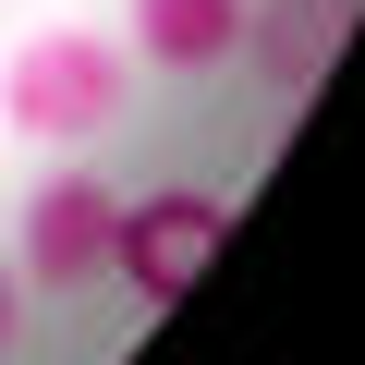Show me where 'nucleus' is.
Segmentation results:
<instances>
[{"mask_svg": "<svg viewBox=\"0 0 365 365\" xmlns=\"http://www.w3.org/2000/svg\"><path fill=\"white\" fill-rule=\"evenodd\" d=\"M134 98V49L122 37H86V25H49L13 49V86H0V110H13L25 146H98Z\"/></svg>", "mask_w": 365, "mask_h": 365, "instance_id": "obj_1", "label": "nucleus"}, {"mask_svg": "<svg viewBox=\"0 0 365 365\" xmlns=\"http://www.w3.org/2000/svg\"><path fill=\"white\" fill-rule=\"evenodd\" d=\"M220 232H232V207L195 195V182H170V195L122 207V232H110V280H134L146 304H182V292H195V268L220 256Z\"/></svg>", "mask_w": 365, "mask_h": 365, "instance_id": "obj_2", "label": "nucleus"}, {"mask_svg": "<svg viewBox=\"0 0 365 365\" xmlns=\"http://www.w3.org/2000/svg\"><path fill=\"white\" fill-rule=\"evenodd\" d=\"M110 232H122V195L98 170H49L37 195H25V280H49V292H86V280H110Z\"/></svg>", "mask_w": 365, "mask_h": 365, "instance_id": "obj_3", "label": "nucleus"}, {"mask_svg": "<svg viewBox=\"0 0 365 365\" xmlns=\"http://www.w3.org/2000/svg\"><path fill=\"white\" fill-rule=\"evenodd\" d=\"M353 13H365V0H244V49H232V61H256L268 98L304 110V98L329 86V61H341Z\"/></svg>", "mask_w": 365, "mask_h": 365, "instance_id": "obj_4", "label": "nucleus"}, {"mask_svg": "<svg viewBox=\"0 0 365 365\" xmlns=\"http://www.w3.org/2000/svg\"><path fill=\"white\" fill-rule=\"evenodd\" d=\"M122 49L158 61V73H220L244 49V0H134V37Z\"/></svg>", "mask_w": 365, "mask_h": 365, "instance_id": "obj_5", "label": "nucleus"}, {"mask_svg": "<svg viewBox=\"0 0 365 365\" xmlns=\"http://www.w3.org/2000/svg\"><path fill=\"white\" fill-rule=\"evenodd\" d=\"M13 341H25V268H0V365H13Z\"/></svg>", "mask_w": 365, "mask_h": 365, "instance_id": "obj_6", "label": "nucleus"}]
</instances>
